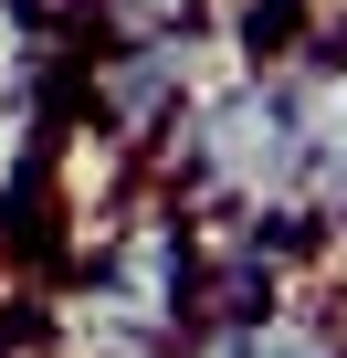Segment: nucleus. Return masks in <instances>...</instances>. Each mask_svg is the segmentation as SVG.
I'll return each instance as SVG.
<instances>
[{"mask_svg": "<svg viewBox=\"0 0 347 358\" xmlns=\"http://www.w3.org/2000/svg\"><path fill=\"white\" fill-rule=\"evenodd\" d=\"M284 85H295V137H305V232L347 243V43L284 53Z\"/></svg>", "mask_w": 347, "mask_h": 358, "instance_id": "7ed1b4c3", "label": "nucleus"}, {"mask_svg": "<svg viewBox=\"0 0 347 358\" xmlns=\"http://www.w3.org/2000/svg\"><path fill=\"white\" fill-rule=\"evenodd\" d=\"M74 74V32L32 22L22 0H0V106H53Z\"/></svg>", "mask_w": 347, "mask_h": 358, "instance_id": "423d86ee", "label": "nucleus"}, {"mask_svg": "<svg viewBox=\"0 0 347 358\" xmlns=\"http://www.w3.org/2000/svg\"><path fill=\"white\" fill-rule=\"evenodd\" d=\"M179 358H347L337 348V316L326 295H284V306H253V316H200L179 337Z\"/></svg>", "mask_w": 347, "mask_h": 358, "instance_id": "20e7f679", "label": "nucleus"}, {"mask_svg": "<svg viewBox=\"0 0 347 358\" xmlns=\"http://www.w3.org/2000/svg\"><path fill=\"white\" fill-rule=\"evenodd\" d=\"M53 158H64V116L53 106H0V232L53 201Z\"/></svg>", "mask_w": 347, "mask_h": 358, "instance_id": "39448f33", "label": "nucleus"}, {"mask_svg": "<svg viewBox=\"0 0 347 358\" xmlns=\"http://www.w3.org/2000/svg\"><path fill=\"white\" fill-rule=\"evenodd\" d=\"M64 348L74 358H179V337L200 327V222L147 190L95 264H74L64 285Z\"/></svg>", "mask_w": 347, "mask_h": 358, "instance_id": "f03ea898", "label": "nucleus"}, {"mask_svg": "<svg viewBox=\"0 0 347 358\" xmlns=\"http://www.w3.org/2000/svg\"><path fill=\"white\" fill-rule=\"evenodd\" d=\"M158 190L190 222H263V232H305V137H295V85L284 64H253L211 95H190V116L158 137Z\"/></svg>", "mask_w": 347, "mask_h": 358, "instance_id": "f257e3e1", "label": "nucleus"}, {"mask_svg": "<svg viewBox=\"0 0 347 358\" xmlns=\"http://www.w3.org/2000/svg\"><path fill=\"white\" fill-rule=\"evenodd\" d=\"M22 11H32V22H53V32H84L105 0H22Z\"/></svg>", "mask_w": 347, "mask_h": 358, "instance_id": "0eeeda50", "label": "nucleus"}]
</instances>
